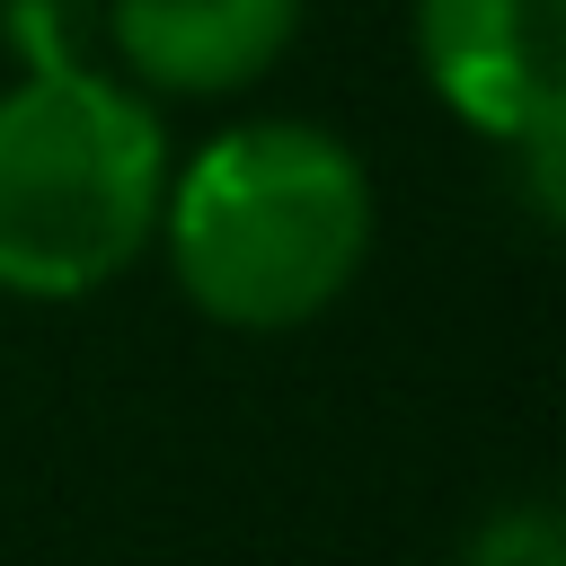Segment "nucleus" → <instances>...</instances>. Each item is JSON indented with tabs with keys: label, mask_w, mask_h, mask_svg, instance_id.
<instances>
[{
	"label": "nucleus",
	"mask_w": 566,
	"mask_h": 566,
	"mask_svg": "<svg viewBox=\"0 0 566 566\" xmlns=\"http://www.w3.org/2000/svg\"><path fill=\"white\" fill-rule=\"evenodd\" d=\"M159 221L195 310L274 336L354 283L371 248V186L363 159L318 124H239L203 142L186 177H168Z\"/></svg>",
	"instance_id": "f257e3e1"
},
{
	"label": "nucleus",
	"mask_w": 566,
	"mask_h": 566,
	"mask_svg": "<svg viewBox=\"0 0 566 566\" xmlns=\"http://www.w3.org/2000/svg\"><path fill=\"white\" fill-rule=\"evenodd\" d=\"M416 53L486 142L566 115V0H416Z\"/></svg>",
	"instance_id": "7ed1b4c3"
},
{
	"label": "nucleus",
	"mask_w": 566,
	"mask_h": 566,
	"mask_svg": "<svg viewBox=\"0 0 566 566\" xmlns=\"http://www.w3.org/2000/svg\"><path fill=\"white\" fill-rule=\"evenodd\" d=\"M301 27V0H106L124 71L150 88H248Z\"/></svg>",
	"instance_id": "20e7f679"
},
{
	"label": "nucleus",
	"mask_w": 566,
	"mask_h": 566,
	"mask_svg": "<svg viewBox=\"0 0 566 566\" xmlns=\"http://www.w3.org/2000/svg\"><path fill=\"white\" fill-rule=\"evenodd\" d=\"M460 566H566V548H557V513H548V504H522V513H486Z\"/></svg>",
	"instance_id": "423d86ee"
},
{
	"label": "nucleus",
	"mask_w": 566,
	"mask_h": 566,
	"mask_svg": "<svg viewBox=\"0 0 566 566\" xmlns=\"http://www.w3.org/2000/svg\"><path fill=\"white\" fill-rule=\"evenodd\" d=\"M168 195V150L142 97L88 62L27 71L0 97V292L71 301L115 283Z\"/></svg>",
	"instance_id": "f03ea898"
},
{
	"label": "nucleus",
	"mask_w": 566,
	"mask_h": 566,
	"mask_svg": "<svg viewBox=\"0 0 566 566\" xmlns=\"http://www.w3.org/2000/svg\"><path fill=\"white\" fill-rule=\"evenodd\" d=\"M0 27L27 71H71L88 62V0H0Z\"/></svg>",
	"instance_id": "39448f33"
}]
</instances>
